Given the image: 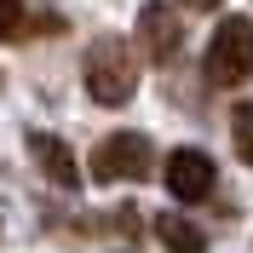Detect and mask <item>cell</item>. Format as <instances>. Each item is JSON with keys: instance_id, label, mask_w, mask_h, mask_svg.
Masks as SVG:
<instances>
[{"instance_id": "9", "label": "cell", "mask_w": 253, "mask_h": 253, "mask_svg": "<svg viewBox=\"0 0 253 253\" xmlns=\"http://www.w3.org/2000/svg\"><path fill=\"white\" fill-rule=\"evenodd\" d=\"M230 132H236V156L253 167V98H242L236 110H230Z\"/></svg>"}, {"instance_id": "7", "label": "cell", "mask_w": 253, "mask_h": 253, "mask_svg": "<svg viewBox=\"0 0 253 253\" xmlns=\"http://www.w3.org/2000/svg\"><path fill=\"white\" fill-rule=\"evenodd\" d=\"M156 236L167 242V253H207V236L190 219H178V213H161V219H156Z\"/></svg>"}, {"instance_id": "3", "label": "cell", "mask_w": 253, "mask_h": 253, "mask_svg": "<svg viewBox=\"0 0 253 253\" xmlns=\"http://www.w3.org/2000/svg\"><path fill=\"white\" fill-rule=\"evenodd\" d=\"M150 167H156V150H150L144 132H110L92 150V178H104V184H132Z\"/></svg>"}, {"instance_id": "8", "label": "cell", "mask_w": 253, "mask_h": 253, "mask_svg": "<svg viewBox=\"0 0 253 253\" xmlns=\"http://www.w3.org/2000/svg\"><path fill=\"white\" fill-rule=\"evenodd\" d=\"M23 35H35V17L23 0H0V41H23Z\"/></svg>"}, {"instance_id": "4", "label": "cell", "mask_w": 253, "mask_h": 253, "mask_svg": "<svg viewBox=\"0 0 253 253\" xmlns=\"http://www.w3.org/2000/svg\"><path fill=\"white\" fill-rule=\"evenodd\" d=\"M138 35H144V52L156 63H173L178 46H184V23H178V6L173 0H150L138 12Z\"/></svg>"}, {"instance_id": "5", "label": "cell", "mask_w": 253, "mask_h": 253, "mask_svg": "<svg viewBox=\"0 0 253 253\" xmlns=\"http://www.w3.org/2000/svg\"><path fill=\"white\" fill-rule=\"evenodd\" d=\"M167 190L178 202H207L213 196V156L202 150H173L167 156Z\"/></svg>"}, {"instance_id": "1", "label": "cell", "mask_w": 253, "mask_h": 253, "mask_svg": "<svg viewBox=\"0 0 253 253\" xmlns=\"http://www.w3.org/2000/svg\"><path fill=\"white\" fill-rule=\"evenodd\" d=\"M81 81H86V98L92 104L121 110L138 92V58H132V46H126L121 35H98L92 46H86V58H81Z\"/></svg>"}, {"instance_id": "2", "label": "cell", "mask_w": 253, "mask_h": 253, "mask_svg": "<svg viewBox=\"0 0 253 253\" xmlns=\"http://www.w3.org/2000/svg\"><path fill=\"white\" fill-rule=\"evenodd\" d=\"M202 69H207L213 86H242V81L253 75V23L248 17H224L219 29H213Z\"/></svg>"}, {"instance_id": "6", "label": "cell", "mask_w": 253, "mask_h": 253, "mask_svg": "<svg viewBox=\"0 0 253 253\" xmlns=\"http://www.w3.org/2000/svg\"><path fill=\"white\" fill-rule=\"evenodd\" d=\"M29 150H35L41 173H46L58 190H75V184H81V161L69 156V144H63V138H52V132H29Z\"/></svg>"}, {"instance_id": "10", "label": "cell", "mask_w": 253, "mask_h": 253, "mask_svg": "<svg viewBox=\"0 0 253 253\" xmlns=\"http://www.w3.org/2000/svg\"><path fill=\"white\" fill-rule=\"evenodd\" d=\"M178 6H190V12H213V6H224V0H178Z\"/></svg>"}]
</instances>
